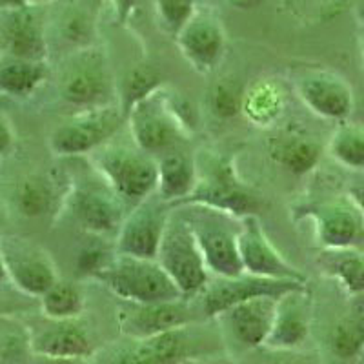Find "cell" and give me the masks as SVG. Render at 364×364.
Instances as JSON below:
<instances>
[{
	"mask_svg": "<svg viewBox=\"0 0 364 364\" xmlns=\"http://www.w3.org/2000/svg\"><path fill=\"white\" fill-rule=\"evenodd\" d=\"M57 93L75 112L106 108L117 104V80L108 53L90 46L63 55L55 70Z\"/></svg>",
	"mask_w": 364,
	"mask_h": 364,
	"instance_id": "6da1fadb",
	"label": "cell"
},
{
	"mask_svg": "<svg viewBox=\"0 0 364 364\" xmlns=\"http://www.w3.org/2000/svg\"><path fill=\"white\" fill-rule=\"evenodd\" d=\"M195 164L197 186L182 204L217 208L239 219L246 215H259L262 206L261 195L239 177L232 159L203 149L195 157Z\"/></svg>",
	"mask_w": 364,
	"mask_h": 364,
	"instance_id": "7a4b0ae2",
	"label": "cell"
},
{
	"mask_svg": "<svg viewBox=\"0 0 364 364\" xmlns=\"http://www.w3.org/2000/svg\"><path fill=\"white\" fill-rule=\"evenodd\" d=\"M90 164L128 211L157 191V159L135 144L108 142L90 155Z\"/></svg>",
	"mask_w": 364,
	"mask_h": 364,
	"instance_id": "3957f363",
	"label": "cell"
},
{
	"mask_svg": "<svg viewBox=\"0 0 364 364\" xmlns=\"http://www.w3.org/2000/svg\"><path fill=\"white\" fill-rule=\"evenodd\" d=\"M177 208L190 224L211 277H237L245 273L239 253V217L203 204Z\"/></svg>",
	"mask_w": 364,
	"mask_h": 364,
	"instance_id": "277c9868",
	"label": "cell"
},
{
	"mask_svg": "<svg viewBox=\"0 0 364 364\" xmlns=\"http://www.w3.org/2000/svg\"><path fill=\"white\" fill-rule=\"evenodd\" d=\"M91 279L99 281L106 290L124 302L148 304L184 299L157 259H139L115 253L112 261Z\"/></svg>",
	"mask_w": 364,
	"mask_h": 364,
	"instance_id": "5b68a950",
	"label": "cell"
},
{
	"mask_svg": "<svg viewBox=\"0 0 364 364\" xmlns=\"http://www.w3.org/2000/svg\"><path fill=\"white\" fill-rule=\"evenodd\" d=\"M157 261L175 282L182 297L190 301L199 297L211 281L203 253L197 246L190 224L182 215L181 208L173 206L168 219Z\"/></svg>",
	"mask_w": 364,
	"mask_h": 364,
	"instance_id": "8992f818",
	"label": "cell"
},
{
	"mask_svg": "<svg viewBox=\"0 0 364 364\" xmlns=\"http://www.w3.org/2000/svg\"><path fill=\"white\" fill-rule=\"evenodd\" d=\"M124 124L119 104L71 113L51 132L48 146L55 157H90L95 149L112 142Z\"/></svg>",
	"mask_w": 364,
	"mask_h": 364,
	"instance_id": "52a82bcc",
	"label": "cell"
},
{
	"mask_svg": "<svg viewBox=\"0 0 364 364\" xmlns=\"http://www.w3.org/2000/svg\"><path fill=\"white\" fill-rule=\"evenodd\" d=\"M63 210H68L80 230L97 237L117 235L128 213L124 203L97 173L95 178L71 184L64 195Z\"/></svg>",
	"mask_w": 364,
	"mask_h": 364,
	"instance_id": "ba28073f",
	"label": "cell"
},
{
	"mask_svg": "<svg viewBox=\"0 0 364 364\" xmlns=\"http://www.w3.org/2000/svg\"><path fill=\"white\" fill-rule=\"evenodd\" d=\"M294 91L314 115L331 122H346L355 108L353 90L343 75L326 68L306 66L294 73Z\"/></svg>",
	"mask_w": 364,
	"mask_h": 364,
	"instance_id": "9c48e42d",
	"label": "cell"
},
{
	"mask_svg": "<svg viewBox=\"0 0 364 364\" xmlns=\"http://www.w3.org/2000/svg\"><path fill=\"white\" fill-rule=\"evenodd\" d=\"M126 124L132 133L133 144L155 159L190 141L186 129L178 124V120L166 106L161 90L135 104L126 117Z\"/></svg>",
	"mask_w": 364,
	"mask_h": 364,
	"instance_id": "30bf717a",
	"label": "cell"
},
{
	"mask_svg": "<svg viewBox=\"0 0 364 364\" xmlns=\"http://www.w3.org/2000/svg\"><path fill=\"white\" fill-rule=\"evenodd\" d=\"M182 58L199 75L219 70L226 57L228 33L223 21L211 8H200L173 38Z\"/></svg>",
	"mask_w": 364,
	"mask_h": 364,
	"instance_id": "8fae6325",
	"label": "cell"
},
{
	"mask_svg": "<svg viewBox=\"0 0 364 364\" xmlns=\"http://www.w3.org/2000/svg\"><path fill=\"white\" fill-rule=\"evenodd\" d=\"M8 279L21 294L42 297L58 281V272L50 252L33 240L17 235L0 237Z\"/></svg>",
	"mask_w": 364,
	"mask_h": 364,
	"instance_id": "7c38bea8",
	"label": "cell"
},
{
	"mask_svg": "<svg viewBox=\"0 0 364 364\" xmlns=\"http://www.w3.org/2000/svg\"><path fill=\"white\" fill-rule=\"evenodd\" d=\"M171 211L173 206L159 199L157 195H151L133 206L115 235V253L139 259H157Z\"/></svg>",
	"mask_w": 364,
	"mask_h": 364,
	"instance_id": "4fadbf2b",
	"label": "cell"
},
{
	"mask_svg": "<svg viewBox=\"0 0 364 364\" xmlns=\"http://www.w3.org/2000/svg\"><path fill=\"white\" fill-rule=\"evenodd\" d=\"M308 282L279 281L240 273L237 277H211L199 295L200 310L206 318H217L228 308L255 297H281L291 290L306 288Z\"/></svg>",
	"mask_w": 364,
	"mask_h": 364,
	"instance_id": "5bb4252c",
	"label": "cell"
},
{
	"mask_svg": "<svg viewBox=\"0 0 364 364\" xmlns=\"http://www.w3.org/2000/svg\"><path fill=\"white\" fill-rule=\"evenodd\" d=\"M117 328L124 339H144L193 324L190 299L168 302H124L117 308Z\"/></svg>",
	"mask_w": 364,
	"mask_h": 364,
	"instance_id": "9a60e30c",
	"label": "cell"
},
{
	"mask_svg": "<svg viewBox=\"0 0 364 364\" xmlns=\"http://www.w3.org/2000/svg\"><path fill=\"white\" fill-rule=\"evenodd\" d=\"M239 253L245 273L255 277L279 281L308 282V277L297 266L286 261L282 253L272 245L259 215L240 217Z\"/></svg>",
	"mask_w": 364,
	"mask_h": 364,
	"instance_id": "2e32d148",
	"label": "cell"
},
{
	"mask_svg": "<svg viewBox=\"0 0 364 364\" xmlns=\"http://www.w3.org/2000/svg\"><path fill=\"white\" fill-rule=\"evenodd\" d=\"M302 215L314 220L315 239L323 250L360 248L364 242V217L355 204L344 197L304 208Z\"/></svg>",
	"mask_w": 364,
	"mask_h": 364,
	"instance_id": "e0dca14e",
	"label": "cell"
},
{
	"mask_svg": "<svg viewBox=\"0 0 364 364\" xmlns=\"http://www.w3.org/2000/svg\"><path fill=\"white\" fill-rule=\"evenodd\" d=\"M0 50L33 60H50L48 6H24L0 13Z\"/></svg>",
	"mask_w": 364,
	"mask_h": 364,
	"instance_id": "ac0fdd59",
	"label": "cell"
},
{
	"mask_svg": "<svg viewBox=\"0 0 364 364\" xmlns=\"http://www.w3.org/2000/svg\"><path fill=\"white\" fill-rule=\"evenodd\" d=\"M200 337L193 324L144 339H126L112 355V364H181L195 355Z\"/></svg>",
	"mask_w": 364,
	"mask_h": 364,
	"instance_id": "d6986e66",
	"label": "cell"
},
{
	"mask_svg": "<svg viewBox=\"0 0 364 364\" xmlns=\"http://www.w3.org/2000/svg\"><path fill=\"white\" fill-rule=\"evenodd\" d=\"M310 290L299 288L277 299L275 317L264 346L269 352H299L311 333Z\"/></svg>",
	"mask_w": 364,
	"mask_h": 364,
	"instance_id": "ffe728a7",
	"label": "cell"
},
{
	"mask_svg": "<svg viewBox=\"0 0 364 364\" xmlns=\"http://www.w3.org/2000/svg\"><path fill=\"white\" fill-rule=\"evenodd\" d=\"M29 350L35 357H95L97 344L82 318H46L29 330Z\"/></svg>",
	"mask_w": 364,
	"mask_h": 364,
	"instance_id": "44dd1931",
	"label": "cell"
},
{
	"mask_svg": "<svg viewBox=\"0 0 364 364\" xmlns=\"http://www.w3.org/2000/svg\"><path fill=\"white\" fill-rule=\"evenodd\" d=\"M279 297H255L228 308L217 317L230 337L246 350L264 346L272 330Z\"/></svg>",
	"mask_w": 364,
	"mask_h": 364,
	"instance_id": "7402d4cb",
	"label": "cell"
},
{
	"mask_svg": "<svg viewBox=\"0 0 364 364\" xmlns=\"http://www.w3.org/2000/svg\"><path fill=\"white\" fill-rule=\"evenodd\" d=\"M268 157L275 166L295 177L315 170L324 155L323 142L301 128H281L266 142Z\"/></svg>",
	"mask_w": 364,
	"mask_h": 364,
	"instance_id": "603a6c76",
	"label": "cell"
},
{
	"mask_svg": "<svg viewBox=\"0 0 364 364\" xmlns=\"http://www.w3.org/2000/svg\"><path fill=\"white\" fill-rule=\"evenodd\" d=\"M63 4L66 8L60 11H48V41L51 42L55 38L60 44L68 46L66 53L95 46V11L87 9L86 4H80V0H71Z\"/></svg>",
	"mask_w": 364,
	"mask_h": 364,
	"instance_id": "cb8c5ba5",
	"label": "cell"
},
{
	"mask_svg": "<svg viewBox=\"0 0 364 364\" xmlns=\"http://www.w3.org/2000/svg\"><path fill=\"white\" fill-rule=\"evenodd\" d=\"M286 90L277 79H257L242 91L240 115L255 128H273L286 109Z\"/></svg>",
	"mask_w": 364,
	"mask_h": 364,
	"instance_id": "d4e9b609",
	"label": "cell"
},
{
	"mask_svg": "<svg viewBox=\"0 0 364 364\" xmlns=\"http://www.w3.org/2000/svg\"><path fill=\"white\" fill-rule=\"evenodd\" d=\"M197 186V164L195 157L170 151L157 157V195L171 206H181Z\"/></svg>",
	"mask_w": 364,
	"mask_h": 364,
	"instance_id": "484cf974",
	"label": "cell"
},
{
	"mask_svg": "<svg viewBox=\"0 0 364 364\" xmlns=\"http://www.w3.org/2000/svg\"><path fill=\"white\" fill-rule=\"evenodd\" d=\"M50 60H33L15 55H0V95L28 99L50 79Z\"/></svg>",
	"mask_w": 364,
	"mask_h": 364,
	"instance_id": "4316f807",
	"label": "cell"
},
{
	"mask_svg": "<svg viewBox=\"0 0 364 364\" xmlns=\"http://www.w3.org/2000/svg\"><path fill=\"white\" fill-rule=\"evenodd\" d=\"M318 266L350 297H364V252L360 248L323 250Z\"/></svg>",
	"mask_w": 364,
	"mask_h": 364,
	"instance_id": "83f0119b",
	"label": "cell"
},
{
	"mask_svg": "<svg viewBox=\"0 0 364 364\" xmlns=\"http://www.w3.org/2000/svg\"><path fill=\"white\" fill-rule=\"evenodd\" d=\"M328 344L331 353L343 360L364 352V297H352V304L330 330Z\"/></svg>",
	"mask_w": 364,
	"mask_h": 364,
	"instance_id": "f1b7e54d",
	"label": "cell"
},
{
	"mask_svg": "<svg viewBox=\"0 0 364 364\" xmlns=\"http://www.w3.org/2000/svg\"><path fill=\"white\" fill-rule=\"evenodd\" d=\"M13 208L28 219L48 215L57 206L53 182L44 175H26L13 190Z\"/></svg>",
	"mask_w": 364,
	"mask_h": 364,
	"instance_id": "f546056e",
	"label": "cell"
},
{
	"mask_svg": "<svg viewBox=\"0 0 364 364\" xmlns=\"http://www.w3.org/2000/svg\"><path fill=\"white\" fill-rule=\"evenodd\" d=\"M162 86H164L162 75L159 73L157 68L149 66V64H136V66L129 68L122 80H117V104H119L124 119L135 104L154 95Z\"/></svg>",
	"mask_w": 364,
	"mask_h": 364,
	"instance_id": "4dcf8cb0",
	"label": "cell"
},
{
	"mask_svg": "<svg viewBox=\"0 0 364 364\" xmlns=\"http://www.w3.org/2000/svg\"><path fill=\"white\" fill-rule=\"evenodd\" d=\"M41 314L44 318L64 321L82 317L86 308V295L82 286L68 279H58L50 290L38 297Z\"/></svg>",
	"mask_w": 364,
	"mask_h": 364,
	"instance_id": "1f68e13d",
	"label": "cell"
},
{
	"mask_svg": "<svg viewBox=\"0 0 364 364\" xmlns=\"http://www.w3.org/2000/svg\"><path fill=\"white\" fill-rule=\"evenodd\" d=\"M326 151L339 166L364 173V126L341 122L326 144Z\"/></svg>",
	"mask_w": 364,
	"mask_h": 364,
	"instance_id": "d6a6232c",
	"label": "cell"
},
{
	"mask_svg": "<svg viewBox=\"0 0 364 364\" xmlns=\"http://www.w3.org/2000/svg\"><path fill=\"white\" fill-rule=\"evenodd\" d=\"M242 87L233 79H220L211 84L206 93V106L217 119H232L240 113Z\"/></svg>",
	"mask_w": 364,
	"mask_h": 364,
	"instance_id": "836d02e7",
	"label": "cell"
},
{
	"mask_svg": "<svg viewBox=\"0 0 364 364\" xmlns=\"http://www.w3.org/2000/svg\"><path fill=\"white\" fill-rule=\"evenodd\" d=\"M154 8L162 31L175 38L184 24L199 9V2L197 0H154Z\"/></svg>",
	"mask_w": 364,
	"mask_h": 364,
	"instance_id": "e575fe53",
	"label": "cell"
},
{
	"mask_svg": "<svg viewBox=\"0 0 364 364\" xmlns=\"http://www.w3.org/2000/svg\"><path fill=\"white\" fill-rule=\"evenodd\" d=\"M15 129L6 117L0 115V157H8L15 148Z\"/></svg>",
	"mask_w": 364,
	"mask_h": 364,
	"instance_id": "d590c367",
	"label": "cell"
},
{
	"mask_svg": "<svg viewBox=\"0 0 364 364\" xmlns=\"http://www.w3.org/2000/svg\"><path fill=\"white\" fill-rule=\"evenodd\" d=\"M346 195L364 217V173H359V177H355L348 184Z\"/></svg>",
	"mask_w": 364,
	"mask_h": 364,
	"instance_id": "8d00e7d4",
	"label": "cell"
},
{
	"mask_svg": "<svg viewBox=\"0 0 364 364\" xmlns=\"http://www.w3.org/2000/svg\"><path fill=\"white\" fill-rule=\"evenodd\" d=\"M90 360L79 357H37V364H90Z\"/></svg>",
	"mask_w": 364,
	"mask_h": 364,
	"instance_id": "74e56055",
	"label": "cell"
},
{
	"mask_svg": "<svg viewBox=\"0 0 364 364\" xmlns=\"http://www.w3.org/2000/svg\"><path fill=\"white\" fill-rule=\"evenodd\" d=\"M264 0H228V4L233 6L235 9H253L259 8Z\"/></svg>",
	"mask_w": 364,
	"mask_h": 364,
	"instance_id": "f35d334b",
	"label": "cell"
},
{
	"mask_svg": "<svg viewBox=\"0 0 364 364\" xmlns=\"http://www.w3.org/2000/svg\"><path fill=\"white\" fill-rule=\"evenodd\" d=\"M24 6H29L26 0H0V13L13 11V9H21Z\"/></svg>",
	"mask_w": 364,
	"mask_h": 364,
	"instance_id": "ab89813d",
	"label": "cell"
},
{
	"mask_svg": "<svg viewBox=\"0 0 364 364\" xmlns=\"http://www.w3.org/2000/svg\"><path fill=\"white\" fill-rule=\"evenodd\" d=\"M8 279V268H6V261H4V253H2V246H0V284H4Z\"/></svg>",
	"mask_w": 364,
	"mask_h": 364,
	"instance_id": "60d3db41",
	"label": "cell"
},
{
	"mask_svg": "<svg viewBox=\"0 0 364 364\" xmlns=\"http://www.w3.org/2000/svg\"><path fill=\"white\" fill-rule=\"evenodd\" d=\"M359 46H360V55H363V63H364V22L359 28Z\"/></svg>",
	"mask_w": 364,
	"mask_h": 364,
	"instance_id": "b9f144b4",
	"label": "cell"
},
{
	"mask_svg": "<svg viewBox=\"0 0 364 364\" xmlns=\"http://www.w3.org/2000/svg\"><path fill=\"white\" fill-rule=\"evenodd\" d=\"M29 6H50L53 4L55 0H26Z\"/></svg>",
	"mask_w": 364,
	"mask_h": 364,
	"instance_id": "7bdbcfd3",
	"label": "cell"
},
{
	"mask_svg": "<svg viewBox=\"0 0 364 364\" xmlns=\"http://www.w3.org/2000/svg\"><path fill=\"white\" fill-rule=\"evenodd\" d=\"M181 364H204V363L199 359V357H190V359H186L184 363H181Z\"/></svg>",
	"mask_w": 364,
	"mask_h": 364,
	"instance_id": "ee69618b",
	"label": "cell"
},
{
	"mask_svg": "<svg viewBox=\"0 0 364 364\" xmlns=\"http://www.w3.org/2000/svg\"><path fill=\"white\" fill-rule=\"evenodd\" d=\"M266 364H294V363H290V360H286V359H275V360H269V363Z\"/></svg>",
	"mask_w": 364,
	"mask_h": 364,
	"instance_id": "f6af8a7d",
	"label": "cell"
},
{
	"mask_svg": "<svg viewBox=\"0 0 364 364\" xmlns=\"http://www.w3.org/2000/svg\"><path fill=\"white\" fill-rule=\"evenodd\" d=\"M295 2H297V0H282V6H284V8H294Z\"/></svg>",
	"mask_w": 364,
	"mask_h": 364,
	"instance_id": "bcb514c9",
	"label": "cell"
},
{
	"mask_svg": "<svg viewBox=\"0 0 364 364\" xmlns=\"http://www.w3.org/2000/svg\"><path fill=\"white\" fill-rule=\"evenodd\" d=\"M55 2H71V0H55Z\"/></svg>",
	"mask_w": 364,
	"mask_h": 364,
	"instance_id": "7dc6e473",
	"label": "cell"
},
{
	"mask_svg": "<svg viewBox=\"0 0 364 364\" xmlns=\"http://www.w3.org/2000/svg\"><path fill=\"white\" fill-rule=\"evenodd\" d=\"M0 55H2V50H0Z\"/></svg>",
	"mask_w": 364,
	"mask_h": 364,
	"instance_id": "c3c4849f",
	"label": "cell"
}]
</instances>
